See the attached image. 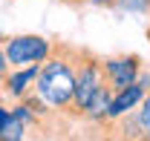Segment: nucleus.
Wrapping results in <instances>:
<instances>
[{"mask_svg":"<svg viewBox=\"0 0 150 141\" xmlns=\"http://www.w3.org/2000/svg\"><path fill=\"white\" fill-rule=\"evenodd\" d=\"M78 46L55 43L52 55L40 63V75L35 81V92L43 104L55 112H67L75 95V72H78Z\"/></svg>","mask_w":150,"mask_h":141,"instance_id":"obj_1","label":"nucleus"},{"mask_svg":"<svg viewBox=\"0 0 150 141\" xmlns=\"http://www.w3.org/2000/svg\"><path fill=\"white\" fill-rule=\"evenodd\" d=\"M101 84H104V58H98L90 49H81L78 52V72H75V95L64 115L84 118V109L93 101V95L98 92Z\"/></svg>","mask_w":150,"mask_h":141,"instance_id":"obj_2","label":"nucleus"},{"mask_svg":"<svg viewBox=\"0 0 150 141\" xmlns=\"http://www.w3.org/2000/svg\"><path fill=\"white\" fill-rule=\"evenodd\" d=\"M3 49L9 58V66L20 69L29 63H43L55 49V40H49L43 35H15V37H6Z\"/></svg>","mask_w":150,"mask_h":141,"instance_id":"obj_3","label":"nucleus"},{"mask_svg":"<svg viewBox=\"0 0 150 141\" xmlns=\"http://www.w3.org/2000/svg\"><path fill=\"white\" fill-rule=\"evenodd\" d=\"M142 66H144V61H142V55H136V52L104 58V81H107L115 92H121L124 87H130V84L139 81Z\"/></svg>","mask_w":150,"mask_h":141,"instance_id":"obj_4","label":"nucleus"},{"mask_svg":"<svg viewBox=\"0 0 150 141\" xmlns=\"http://www.w3.org/2000/svg\"><path fill=\"white\" fill-rule=\"evenodd\" d=\"M38 75H40V63H29V66H20V69H12L6 78H3V92L6 95H12V98H23L26 92H29V87L38 81Z\"/></svg>","mask_w":150,"mask_h":141,"instance_id":"obj_5","label":"nucleus"},{"mask_svg":"<svg viewBox=\"0 0 150 141\" xmlns=\"http://www.w3.org/2000/svg\"><path fill=\"white\" fill-rule=\"evenodd\" d=\"M112 95H115V89L104 81V84L98 87V92L93 95V101L87 104V109H84V121H90V124H107V121H110Z\"/></svg>","mask_w":150,"mask_h":141,"instance_id":"obj_6","label":"nucleus"},{"mask_svg":"<svg viewBox=\"0 0 150 141\" xmlns=\"http://www.w3.org/2000/svg\"><path fill=\"white\" fill-rule=\"evenodd\" d=\"M144 95H147V89L142 87L139 81L130 84V87H124L121 92H115V95H112V104H110V118H118V115H124V112L136 109V106L142 104Z\"/></svg>","mask_w":150,"mask_h":141,"instance_id":"obj_7","label":"nucleus"},{"mask_svg":"<svg viewBox=\"0 0 150 141\" xmlns=\"http://www.w3.org/2000/svg\"><path fill=\"white\" fill-rule=\"evenodd\" d=\"M26 124L20 121L18 115H12L9 118V124H6V130H3V135H0V141H23L26 138Z\"/></svg>","mask_w":150,"mask_h":141,"instance_id":"obj_8","label":"nucleus"},{"mask_svg":"<svg viewBox=\"0 0 150 141\" xmlns=\"http://www.w3.org/2000/svg\"><path fill=\"white\" fill-rule=\"evenodd\" d=\"M136 115H139V124H142L144 138H150V92L142 98V104L136 106Z\"/></svg>","mask_w":150,"mask_h":141,"instance_id":"obj_9","label":"nucleus"},{"mask_svg":"<svg viewBox=\"0 0 150 141\" xmlns=\"http://www.w3.org/2000/svg\"><path fill=\"white\" fill-rule=\"evenodd\" d=\"M3 43H6V37H0V84H3V78L12 72V66H9V58H6V49H3Z\"/></svg>","mask_w":150,"mask_h":141,"instance_id":"obj_10","label":"nucleus"},{"mask_svg":"<svg viewBox=\"0 0 150 141\" xmlns=\"http://www.w3.org/2000/svg\"><path fill=\"white\" fill-rule=\"evenodd\" d=\"M9 118H12V109L0 104V135H3V130H6V124H9Z\"/></svg>","mask_w":150,"mask_h":141,"instance_id":"obj_11","label":"nucleus"},{"mask_svg":"<svg viewBox=\"0 0 150 141\" xmlns=\"http://www.w3.org/2000/svg\"><path fill=\"white\" fill-rule=\"evenodd\" d=\"M90 3H95V6H104V9H112V6H118L121 0H90Z\"/></svg>","mask_w":150,"mask_h":141,"instance_id":"obj_12","label":"nucleus"},{"mask_svg":"<svg viewBox=\"0 0 150 141\" xmlns=\"http://www.w3.org/2000/svg\"><path fill=\"white\" fill-rule=\"evenodd\" d=\"M121 3H124V0H121Z\"/></svg>","mask_w":150,"mask_h":141,"instance_id":"obj_13","label":"nucleus"}]
</instances>
